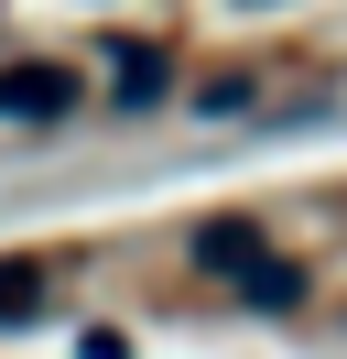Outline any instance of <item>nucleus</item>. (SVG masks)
<instances>
[{"instance_id": "4", "label": "nucleus", "mask_w": 347, "mask_h": 359, "mask_svg": "<svg viewBox=\"0 0 347 359\" xmlns=\"http://www.w3.org/2000/svg\"><path fill=\"white\" fill-rule=\"evenodd\" d=\"M22 316H43V262H33V250L0 262V327H22Z\"/></svg>"}, {"instance_id": "3", "label": "nucleus", "mask_w": 347, "mask_h": 359, "mask_svg": "<svg viewBox=\"0 0 347 359\" xmlns=\"http://www.w3.org/2000/svg\"><path fill=\"white\" fill-rule=\"evenodd\" d=\"M163 76H174L163 44H108V98H120V109H152V98H163Z\"/></svg>"}, {"instance_id": "2", "label": "nucleus", "mask_w": 347, "mask_h": 359, "mask_svg": "<svg viewBox=\"0 0 347 359\" xmlns=\"http://www.w3.org/2000/svg\"><path fill=\"white\" fill-rule=\"evenodd\" d=\"M260 250H271V240H260V218H206V229H195V272H228V283H250Z\"/></svg>"}, {"instance_id": "1", "label": "nucleus", "mask_w": 347, "mask_h": 359, "mask_svg": "<svg viewBox=\"0 0 347 359\" xmlns=\"http://www.w3.org/2000/svg\"><path fill=\"white\" fill-rule=\"evenodd\" d=\"M87 98L76 66H55V55H22V66H0V120H22V131H43V120H65Z\"/></svg>"}, {"instance_id": "6", "label": "nucleus", "mask_w": 347, "mask_h": 359, "mask_svg": "<svg viewBox=\"0 0 347 359\" xmlns=\"http://www.w3.org/2000/svg\"><path fill=\"white\" fill-rule=\"evenodd\" d=\"M76 359H130V337H120V327H87V337H76Z\"/></svg>"}, {"instance_id": "5", "label": "nucleus", "mask_w": 347, "mask_h": 359, "mask_svg": "<svg viewBox=\"0 0 347 359\" xmlns=\"http://www.w3.org/2000/svg\"><path fill=\"white\" fill-rule=\"evenodd\" d=\"M239 294H250V305H271V316H282V305H304V262H260Z\"/></svg>"}]
</instances>
